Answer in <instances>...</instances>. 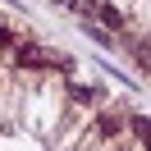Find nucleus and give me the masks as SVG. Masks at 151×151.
I'll list each match as a JSON object with an SVG mask.
<instances>
[{
  "label": "nucleus",
  "mask_w": 151,
  "mask_h": 151,
  "mask_svg": "<svg viewBox=\"0 0 151 151\" xmlns=\"http://www.w3.org/2000/svg\"><path fill=\"white\" fill-rule=\"evenodd\" d=\"M124 46L133 50V60H137L142 69H151V41H137V37H133V32H124Z\"/></svg>",
  "instance_id": "1"
},
{
  "label": "nucleus",
  "mask_w": 151,
  "mask_h": 151,
  "mask_svg": "<svg viewBox=\"0 0 151 151\" xmlns=\"http://www.w3.org/2000/svg\"><path fill=\"white\" fill-rule=\"evenodd\" d=\"M128 128L137 133V142H142V147L151 151V119H142V114H133V119H128Z\"/></svg>",
  "instance_id": "3"
},
{
  "label": "nucleus",
  "mask_w": 151,
  "mask_h": 151,
  "mask_svg": "<svg viewBox=\"0 0 151 151\" xmlns=\"http://www.w3.org/2000/svg\"><path fill=\"white\" fill-rule=\"evenodd\" d=\"M96 128H101L105 137H119V133H124V114H110V110H101V124H96Z\"/></svg>",
  "instance_id": "2"
}]
</instances>
